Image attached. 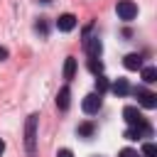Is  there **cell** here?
<instances>
[{
  "label": "cell",
  "instance_id": "obj_21",
  "mask_svg": "<svg viewBox=\"0 0 157 157\" xmlns=\"http://www.w3.org/2000/svg\"><path fill=\"white\" fill-rule=\"evenodd\" d=\"M2 152H5V140L0 137V155H2Z\"/></svg>",
  "mask_w": 157,
  "mask_h": 157
},
{
  "label": "cell",
  "instance_id": "obj_5",
  "mask_svg": "<svg viewBox=\"0 0 157 157\" xmlns=\"http://www.w3.org/2000/svg\"><path fill=\"white\" fill-rule=\"evenodd\" d=\"M101 105H103V101H101L98 93H88V96L83 98V103H81L83 113H88V115H96V113L101 110Z\"/></svg>",
  "mask_w": 157,
  "mask_h": 157
},
{
  "label": "cell",
  "instance_id": "obj_12",
  "mask_svg": "<svg viewBox=\"0 0 157 157\" xmlns=\"http://www.w3.org/2000/svg\"><path fill=\"white\" fill-rule=\"evenodd\" d=\"M76 132H78V137H93V132H96V125H93L91 120H86V123H81V125L76 128Z\"/></svg>",
  "mask_w": 157,
  "mask_h": 157
},
{
  "label": "cell",
  "instance_id": "obj_20",
  "mask_svg": "<svg viewBox=\"0 0 157 157\" xmlns=\"http://www.w3.org/2000/svg\"><path fill=\"white\" fill-rule=\"evenodd\" d=\"M7 54H10V52H7L5 47H0V61H2V59H7Z\"/></svg>",
  "mask_w": 157,
  "mask_h": 157
},
{
  "label": "cell",
  "instance_id": "obj_4",
  "mask_svg": "<svg viewBox=\"0 0 157 157\" xmlns=\"http://www.w3.org/2000/svg\"><path fill=\"white\" fill-rule=\"evenodd\" d=\"M135 96H137V103L142 105V108H155L157 105V96L152 93V91H147V88H130Z\"/></svg>",
  "mask_w": 157,
  "mask_h": 157
},
{
  "label": "cell",
  "instance_id": "obj_13",
  "mask_svg": "<svg viewBox=\"0 0 157 157\" xmlns=\"http://www.w3.org/2000/svg\"><path fill=\"white\" fill-rule=\"evenodd\" d=\"M142 81L145 83H155L157 81V69L155 66H145L142 69Z\"/></svg>",
  "mask_w": 157,
  "mask_h": 157
},
{
  "label": "cell",
  "instance_id": "obj_18",
  "mask_svg": "<svg viewBox=\"0 0 157 157\" xmlns=\"http://www.w3.org/2000/svg\"><path fill=\"white\" fill-rule=\"evenodd\" d=\"M34 29H37V32H39L42 37H47V22H44V20H39V22L34 25Z\"/></svg>",
  "mask_w": 157,
  "mask_h": 157
},
{
  "label": "cell",
  "instance_id": "obj_9",
  "mask_svg": "<svg viewBox=\"0 0 157 157\" xmlns=\"http://www.w3.org/2000/svg\"><path fill=\"white\" fill-rule=\"evenodd\" d=\"M69 103H71V91H69V86H64V88L56 93V105H59V110H66Z\"/></svg>",
  "mask_w": 157,
  "mask_h": 157
},
{
  "label": "cell",
  "instance_id": "obj_19",
  "mask_svg": "<svg viewBox=\"0 0 157 157\" xmlns=\"http://www.w3.org/2000/svg\"><path fill=\"white\" fill-rule=\"evenodd\" d=\"M56 157H74V152L64 147V150H59V152H56Z\"/></svg>",
  "mask_w": 157,
  "mask_h": 157
},
{
  "label": "cell",
  "instance_id": "obj_10",
  "mask_svg": "<svg viewBox=\"0 0 157 157\" xmlns=\"http://www.w3.org/2000/svg\"><path fill=\"white\" fill-rule=\"evenodd\" d=\"M123 64H125V69L137 71V69H142V56H140V54H128V56L123 59Z\"/></svg>",
  "mask_w": 157,
  "mask_h": 157
},
{
  "label": "cell",
  "instance_id": "obj_1",
  "mask_svg": "<svg viewBox=\"0 0 157 157\" xmlns=\"http://www.w3.org/2000/svg\"><path fill=\"white\" fill-rule=\"evenodd\" d=\"M37 115L32 113L25 123V147H27V155L29 157H37Z\"/></svg>",
  "mask_w": 157,
  "mask_h": 157
},
{
  "label": "cell",
  "instance_id": "obj_16",
  "mask_svg": "<svg viewBox=\"0 0 157 157\" xmlns=\"http://www.w3.org/2000/svg\"><path fill=\"white\" fill-rule=\"evenodd\" d=\"M88 69H91L93 74H101V71H103V64H101V59H88Z\"/></svg>",
  "mask_w": 157,
  "mask_h": 157
},
{
  "label": "cell",
  "instance_id": "obj_14",
  "mask_svg": "<svg viewBox=\"0 0 157 157\" xmlns=\"http://www.w3.org/2000/svg\"><path fill=\"white\" fill-rule=\"evenodd\" d=\"M108 88H110V83H108V78H105L103 74H98V78H96V93H98V96H103V93H105Z\"/></svg>",
  "mask_w": 157,
  "mask_h": 157
},
{
  "label": "cell",
  "instance_id": "obj_8",
  "mask_svg": "<svg viewBox=\"0 0 157 157\" xmlns=\"http://www.w3.org/2000/svg\"><path fill=\"white\" fill-rule=\"evenodd\" d=\"M110 91H113L118 98H125V96L130 93V83H128V78H115V81L110 83Z\"/></svg>",
  "mask_w": 157,
  "mask_h": 157
},
{
  "label": "cell",
  "instance_id": "obj_6",
  "mask_svg": "<svg viewBox=\"0 0 157 157\" xmlns=\"http://www.w3.org/2000/svg\"><path fill=\"white\" fill-rule=\"evenodd\" d=\"M123 118H125V123L128 125H137V123H142L145 118H142V113L135 108V105H125L123 108Z\"/></svg>",
  "mask_w": 157,
  "mask_h": 157
},
{
  "label": "cell",
  "instance_id": "obj_2",
  "mask_svg": "<svg viewBox=\"0 0 157 157\" xmlns=\"http://www.w3.org/2000/svg\"><path fill=\"white\" fill-rule=\"evenodd\" d=\"M150 135H152V125H150L147 120H142V123H137V125H130V128L123 132L125 140H142V137H150Z\"/></svg>",
  "mask_w": 157,
  "mask_h": 157
},
{
  "label": "cell",
  "instance_id": "obj_17",
  "mask_svg": "<svg viewBox=\"0 0 157 157\" xmlns=\"http://www.w3.org/2000/svg\"><path fill=\"white\" fill-rule=\"evenodd\" d=\"M118 157H140V155H137V150L125 147V150H120V155H118Z\"/></svg>",
  "mask_w": 157,
  "mask_h": 157
},
{
  "label": "cell",
  "instance_id": "obj_3",
  "mask_svg": "<svg viewBox=\"0 0 157 157\" xmlns=\"http://www.w3.org/2000/svg\"><path fill=\"white\" fill-rule=\"evenodd\" d=\"M115 12H118V17H120L123 22H130V20L137 17V5H135L132 0H120L118 7H115Z\"/></svg>",
  "mask_w": 157,
  "mask_h": 157
},
{
  "label": "cell",
  "instance_id": "obj_15",
  "mask_svg": "<svg viewBox=\"0 0 157 157\" xmlns=\"http://www.w3.org/2000/svg\"><path fill=\"white\" fill-rule=\"evenodd\" d=\"M142 157H157L155 142H145V145H142Z\"/></svg>",
  "mask_w": 157,
  "mask_h": 157
},
{
  "label": "cell",
  "instance_id": "obj_11",
  "mask_svg": "<svg viewBox=\"0 0 157 157\" xmlns=\"http://www.w3.org/2000/svg\"><path fill=\"white\" fill-rule=\"evenodd\" d=\"M74 74H76V59L74 56H66V61H64V78L71 81Z\"/></svg>",
  "mask_w": 157,
  "mask_h": 157
},
{
  "label": "cell",
  "instance_id": "obj_7",
  "mask_svg": "<svg viewBox=\"0 0 157 157\" xmlns=\"http://www.w3.org/2000/svg\"><path fill=\"white\" fill-rule=\"evenodd\" d=\"M76 27V17L71 15V12H66V15H61L59 20H56V29L59 32H71Z\"/></svg>",
  "mask_w": 157,
  "mask_h": 157
}]
</instances>
